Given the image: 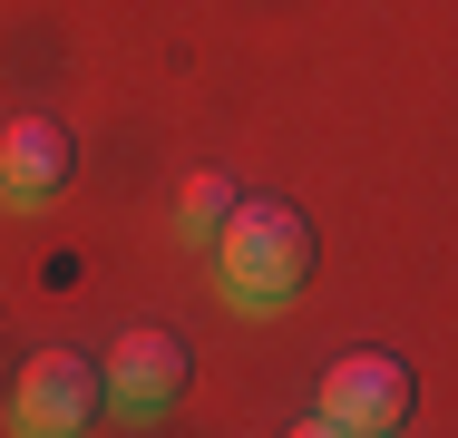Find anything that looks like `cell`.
Segmentation results:
<instances>
[{"label": "cell", "instance_id": "6da1fadb", "mask_svg": "<svg viewBox=\"0 0 458 438\" xmlns=\"http://www.w3.org/2000/svg\"><path fill=\"white\" fill-rule=\"evenodd\" d=\"M205 254H215V292L234 312H283L302 292V273H312V224L274 195H234L225 224L205 234Z\"/></svg>", "mask_w": 458, "mask_h": 438}, {"label": "cell", "instance_id": "7a4b0ae2", "mask_svg": "<svg viewBox=\"0 0 458 438\" xmlns=\"http://www.w3.org/2000/svg\"><path fill=\"white\" fill-rule=\"evenodd\" d=\"M410 360L400 350H342L332 370H322V390H312V419L302 429H322V438H390V429H410Z\"/></svg>", "mask_w": 458, "mask_h": 438}, {"label": "cell", "instance_id": "3957f363", "mask_svg": "<svg viewBox=\"0 0 458 438\" xmlns=\"http://www.w3.org/2000/svg\"><path fill=\"white\" fill-rule=\"evenodd\" d=\"M89 409H107V400H98V370L79 360V350H30V360H20L10 419H20L30 438H69V429H89Z\"/></svg>", "mask_w": 458, "mask_h": 438}, {"label": "cell", "instance_id": "277c9868", "mask_svg": "<svg viewBox=\"0 0 458 438\" xmlns=\"http://www.w3.org/2000/svg\"><path fill=\"white\" fill-rule=\"evenodd\" d=\"M176 390H185V341H176V332H117L107 370H98V400H107V409L157 419Z\"/></svg>", "mask_w": 458, "mask_h": 438}, {"label": "cell", "instance_id": "5b68a950", "mask_svg": "<svg viewBox=\"0 0 458 438\" xmlns=\"http://www.w3.org/2000/svg\"><path fill=\"white\" fill-rule=\"evenodd\" d=\"M59 185H69V127L59 117H10L0 127V205L10 215H39V205H59Z\"/></svg>", "mask_w": 458, "mask_h": 438}, {"label": "cell", "instance_id": "8992f818", "mask_svg": "<svg viewBox=\"0 0 458 438\" xmlns=\"http://www.w3.org/2000/svg\"><path fill=\"white\" fill-rule=\"evenodd\" d=\"M234 195H244V185H234V175H225V166L185 175V195H176V234H185V244H205V234L225 224V205H234Z\"/></svg>", "mask_w": 458, "mask_h": 438}]
</instances>
